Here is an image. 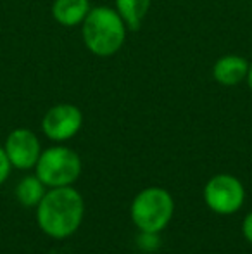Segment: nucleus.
<instances>
[{"instance_id": "nucleus-11", "label": "nucleus", "mask_w": 252, "mask_h": 254, "mask_svg": "<svg viewBox=\"0 0 252 254\" xmlns=\"http://www.w3.org/2000/svg\"><path fill=\"white\" fill-rule=\"evenodd\" d=\"M45 184L38 177H26L19 182L16 189V195L23 206H38L45 195Z\"/></svg>"}, {"instance_id": "nucleus-3", "label": "nucleus", "mask_w": 252, "mask_h": 254, "mask_svg": "<svg viewBox=\"0 0 252 254\" xmlns=\"http://www.w3.org/2000/svg\"><path fill=\"white\" fill-rule=\"evenodd\" d=\"M175 211L173 197L168 190L151 187L142 190L131 202V220L142 232L159 234L169 223Z\"/></svg>"}, {"instance_id": "nucleus-1", "label": "nucleus", "mask_w": 252, "mask_h": 254, "mask_svg": "<svg viewBox=\"0 0 252 254\" xmlns=\"http://www.w3.org/2000/svg\"><path fill=\"white\" fill-rule=\"evenodd\" d=\"M85 202L80 192L67 187H54L45 192L37 206V220L40 228L54 239H66L73 235L81 225Z\"/></svg>"}, {"instance_id": "nucleus-7", "label": "nucleus", "mask_w": 252, "mask_h": 254, "mask_svg": "<svg viewBox=\"0 0 252 254\" xmlns=\"http://www.w3.org/2000/svg\"><path fill=\"white\" fill-rule=\"evenodd\" d=\"M5 154L10 164L17 170H30L37 166L38 157L42 154L40 140L28 128H16L9 133L5 140Z\"/></svg>"}, {"instance_id": "nucleus-6", "label": "nucleus", "mask_w": 252, "mask_h": 254, "mask_svg": "<svg viewBox=\"0 0 252 254\" xmlns=\"http://www.w3.org/2000/svg\"><path fill=\"white\" fill-rule=\"evenodd\" d=\"M83 125V114L73 104H57L45 113L42 130L50 140L64 142L73 138Z\"/></svg>"}, {"instance_id": "nucleus-14", "label": "nucleus", "mask_w": 252, "mask_h": 254, "mask_svg": "<svg viewBox=\"0 0 252 254\" xmlns=\"http://www.w3.org/2000/svg\"><path fill=\"white\" fill-rule=\"evenodd\" d=\"M247 85H249V88H251V92H252V64H251V67H249V73H247Z\"/></svg>"}, {"instance_id": "nucleus-13", "label": "nucleus", "mask_w": 252, "mask_h": 254, "mask_svg": "<svg viewBox=\"0 0 252 254\" xmlns=\"http://www.w3.org/2000/svg\"><path fill=\"white\" fill-rule=\"evenodd\" d=\"M242 232L246 235V239L252 244V213H249L244 220V225H242Z\"/></svg>"}, {"instance_id": "nucleus-4", "label": "nucleus", "mask_w": 252, "mask_h": 254, "mask_svg": "<svg viewBox=\"0 0 252 254\" xmlns=\"http://www.w3.org/2000/svg\"><path fill=\"white\" fill-rule=\"evenodd\" d=\"M80 173V156L67 147H50L38 157L37 177L47 187H67L78 180Z\"/></svg>"}, {"instance_id": "nucleus-12", "label": "nucleus", "mask_w": 252, "mask_h": 254, "mask_svg": "<svg viewBox=\"0 0 252 254\" xmlns=\"http://www.w3.org/2000/svg\"><path fill=\"white\" fill-rule=\"evenodd\" d=\"M10 161H9V157H7V154H5V149L3 147H0V185L3 184V182L7 180V177H9V173H10Z\"/></svg>"}, {"instance_id": "nucleus-5", "label": "nucleus", "mask_w": 252, "mask_h": 254, "mask_svg": "<svg viewBox=\"0 0 252 254\" xmlns=\"http://www.w3.org/2000/svg\"><path fill=\"white\" fill-rule=\"evenodd\" d=\"M246 190L232 175H216L204 189V201L218 214H232L242 207Z\"/></svg>"}, {"instance_id": "nucleus-2", "label": "nucleus", "mask_w": 252, "mask_h": 254, "mask_svg": "<svg viewBox=\"0 0 252 254\" xmlns=\"http://www.w3.org/2000/svg\"><path fill=\"white\" fill-rule=\"evenodd\" d=\"M85 47L99 57H111L126 40V24L118 10L107 5L90 9L81 23Z\"/></svg>"}, {"instance_id": "nucleus-8", "label": "nucleus", "mask_w": 252, "mask_h": 254, "mask_svg": "<svg viewBox=\"0 0 252 254\" xmlns=\"http://www.w3.org/2000/svg\"><path fill=\"white\" fill-rule=\"evenodd\" d=\"M249 61L242 56L228 54L219 57L212 66V78L223 87H235L240 81H244L249 73Z\"/></svg>"}, {"instance_id": "nucleus-10", "label": "nucleus", "mask_w": 252, "mask_h": 254, "mask_svg": "<svg viewBox=\"0 0 252 254\" xmlns=\"http://www.w3.org/2000/svg\"><path fill=\"white\" fill-rule=\"evenodd\" d=\"M149 9H151V0H116V10L123 17L126 28L131 31L140 30L142 21L145 19Z\"/></svg>"}, {"instance_id": "nucleus-9", "label": "nucleus", "mask_w": 252, "mask_h": 254, "mask_svg": "<svg viewBox=\"0 0 252 254\" xmlns=\"http://www.w3.org/2000/svg\"><path fill=\"white\" fill-rule=\"evenodd\" d=\"M90 0H54L52 17L67 28L78 26L90 12Z\"/></svg>"}]
</instances>
